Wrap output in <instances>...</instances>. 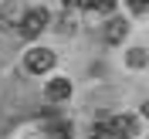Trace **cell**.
<instances>
[{"instance_id":"cell-1","label":"cell","mask_w":149,"mask_h":139,"mask_svg":"<svg viewBox=\"0 0 149 139\" xmlns=\"http://www.w3.org/2000/svg\"><path fill=\"white\" fill-rule=\"evenodd\" d=\"M47 20H51V17H47V10H44V7H31V10H24V17H20L17 34L31 41V37H37L41 31L47 27Z\"/></svg>"},{"instance_id":"cell-2","label":"cell","mask_w":149,"mask_h":139,"mask_svg":"<svg viewBox=\"0 0 149 139\" xmlns=\"http://www.w3.org/2000/svg\"><path fill=\"white\" fill-rule=\"evenodd\" d=\"M24 68L31 75H47L54 68V54L47 51V47H31L27 54H24Z\"/></svg>"},{"instance_id":"cell-3","label":"cell","mask_w":149,"mask_h":139,"mask_svg":"<svg viewBox=\"0 0 149 139\" xmlns=\"http://www.w3.org/2000/svg\"><path fill=\"white\" fill-rule=\"evenodd\" d=\"M109 129L115 139H136L139 136V122L132 119V115H115V119L109 122Z\"/></svg>"},{"instance_id":"cell-4","label":"cell","mask_w":149,"mask_h":139,"mask_svg":"<svg viewBox=\"0 0 149 139\" xmlns=\"http://www.w3.org/2000/svg\"><path fill=\"white\" fill-rule=\"evenodd\" d=\"M44 95L51 102H68V98H71V82H68V78H51V82L44 85Z\"/></svg>"},{"instance_id":"cell-5","label":"cell","mask_w":149,"mask_h":139,"mask_svg":"<svg viewBox=\"0 0 149 139\" xmlns=\"http://www.w3.org/2000/svg\"><path fill=\"white\" fill-rule=\"evenodd\" d=\"M20 17H24V10H20L17 0H7V3L0 7V27H17Z\"/></svg>"},{"instance_id":"cell-6","label":"cell","mask_w":149,"mask_h":139,"mask_svg":"<svg viewBox=\"0 0 149 139\" xmlns=\"http://www.w3.org/2000/svg\"><path fill=\"white\" fill-rule=\"evenodd\" d=\"M125 34H129V24H125V20H109L105 37H109L112 44H122V41H125Z\"/></svg>"},{"instance_id":"cell-7","label":"cell","mask_w":149,"mask_h":139,"mask_svg":"<svg viewBox=\"0 0 149 139\" xmlns=\"http://www.w3.org/2000/svg\"><path fill=\"white\" fill-rule=\"evenodd\" d=\"M51 139H71V122H54L51 129H47Z\"/></svg>"},{"instance_id":"cell-8","label":"cell","mask_w":149,"mask_h":139,"mask_svg":"<svg viewBox=\"0 0 149 139\" xmlns=\"http://www.w3.org/2000/svg\"><path fill=\"white\" fill-rule=\"evenodd\" d=\"M85 7L88 10H98V14H109L115 7V0H85Z\"/></svg>"},{"instance_id":"cell-9","label":"cell","mask_w":149,"mask_h":139,"mask_svg":"<svg viewBox=\"0 0 149 139\" xmlns=\"http://www.w3.org/2000/svg\"><path fill=\"white\" fill-rule=\"evenodd\" d=\"M129 65H132V68L146 65V51H142V47H132V51H129Z\"/></svg>"},{"instance_id":"cell-10","label":"cell","mask_w":149,"mask_h":139,"mask_svg":"<svg viewBox=\"0 0 149 139\" xmlns=\"http://www.w3.org/2000/svg\"><path fill=\"white\" fill-rule=\"evenodd\" d=\"M92 139H115V136H112L109 126H95V129H92Z\"/></svg>"},{"instance_id":"cell-11","label":"cell","mask_w":149,"mask_h":139,"mask_svg":"<svg viewBox=\"0 0 149 139\" xmlns=\"http://www.w3.org/2000/svg\"><path fill=\"white\" fill-rule=\"evenodd\" d=\"M129 7H132V10H136V14H142V10H146V7H149V0H129Z\"/></svg>"},{"instance_id":"cell-12","label":"cell","mask_w":149,"mask_h":139,"mask_svg":"<svg viewBox=\"0 0 149 139\" xmlns=\"http://www.w3.org/2000/svg\"><path fill=\"white\" fill-rule=\"evenodd\" d=\"M65 7H85V0H65Z\"/></svg>"},{"instance_id":"cell-13","label":"cell","mask_w":149,"mask_h":139,"mask_svg":"<svg viewBox=\"0 0 149 139\" xmlns=\"http://www.w3.org/2000/svg\"><path fill=\"white\" fill-rule=\"evenodd\" d=\"M142 115H146V119H149V102H142Z\"/></svg>"}]
</instances>
